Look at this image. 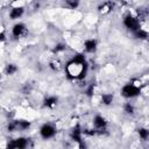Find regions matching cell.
Listing matches in <instances>:
<instances>
[{
  "instance_id": "obj_1",
  "label": "cell",
  "mask_w": 149,
  "mask_h": 149,
  "mask_svg": "<svg viewBox=\"0 0 149 149\" xmlns=\"http://www.w3.org/2000/svg\"><path fill=\"white\" fill-rule=\"evenodd\" d=\"M139 93H140V89L136 87V86H134V85H130V84L123 86V89H122V95L125 97H128V98L135 97V96L139 95Z\"/></svg>"
},
{
  "instance_id": "obj_2",
  "label": "cell",
  "mask_w": 149,
  "mask_h": 149,
  "mask_svg": "<svg viewBox=\"0 0 149 149\" xmlns=\"http://www.w3.org/2000/svg\"><path fill=\"white\" fill-rule=\"evenodd\" d=\"M125 26L130 30H139V22L133 16H127L125 19Z\"/></svg>"
},
{
  "instance_id": "obj_3",
  "label": "cell",
  "mask_w": 149,
  "mask_h": 149,
  "mask_svg": "<svg viewBox=\"0 0 149 149\" xmlns=\"http://www.w3.org/2000/svg\"><path fill=\"white\" fill-rule=\"evenodd\" d=\"M56 133V130L52 126L50 125H44L42 128H41V135L44 138V139H49L51 136H54Z\"/></svg>"
},
{
  "instance_id": "obj_4",
  "label": "cell",
  "mask_w": 149,
  "mask_h": 149,
  "mask_svg": "<svg viewBox=\"0 0 149 149\" xmlns=\"http://www.w3.org/2000/svg\"><path fill=\"white\" fill-rule=\"evenodd\" d=\"M26 147H27V140L22 139V138L8 143V148H20V149H22V148H26Z\"/></svg>"
},
{
  "instance_id": "obj_5",
  "label": "cell",
  "mask_w": 149,
  "mask_h": 149,
  "mask_svg": "<svg viewBox=\"0 0 149 149\" xmlns=\"http://www.w3.org/2000/svg\"><path fill=\"white\" fill-rule=\"evenodd\" d=\"M22 13H23L22 7H16V8L12 9V12H11V17H12V19H17L19 16L22 15Z\"/></svg>"
},
{
  "instance_id": "obj_6",
  "label": "cell",
  "mask_w": 149,
  "mask_h": 149,
  "mask_svg": "<svg viewBox=\"0 0 149 149\" xmlns=\"http://www.w3.org/2000/svg\"><path fill=\"white\" fill-rule=\"evenodd\" d=\"M95 125H96V127L101 128V127H104V126L106 125V121H105V119L101 118V117H96V118H95Z\"/></svg>"
},
{
  "instance_id": "obj_7",
  "label": "cell",
  "mask_w": 149,
  "mask_h": 149,
  "mask_svg": "<svg viewBox=\"0 0 149 149\" xmlns=\"http://www.w3.org/2000/svg\"><path fill=\"white\" fill-rule=\"evenodd\" d=\"M23 25H15L14 28H13V35L14 36H19V35H21L22 30H23Z\"/></svg>"
},
{
  "instance_id": "obj_8",
  "label": "cell",
  "mask_w": 149,
  "mask_h": 149,
  "mask_svg": "<svg viewBox=\"0 0 149 149\" xmlns=\"http://www.w3.org/2000/svg\"><path fill=\"white\" fill-rule=\"evenodd\" d=\"M85 48H86L87 51H93L96 49V41H93V40L86 41L85 42Z\"/></svg>"
},
{
  "instance_id": "obj_9",
  "label": "cell",
  "mask_w": 149,
  "mask_h": 149,
  "mask_svg": "<svg viewBox=\"0 0 149 149\" xmlns=\"http://www.w3.org/2000/svg\"><path fill=\"white\" fill-rule=\"evenodd\" d=\"M72 138L76 140V141L81 142V130H79L78 127H77L76 129H73V132H72Z\"/></svg>"
},
{
  "instance_id": "obj_10",
  "label": "cell",
  "mask_w": 149,
  "mask_h": 149,
  "mask_svg": "<svg viewBox=\"0 0 149 149\" xmlns=\"http://www.w3.org/2000/svg\"><path fill=\"white\" fill-rule=\"evenodd\" d=\"M112 99H113V97H112V95H104L103 96V103L108 105L112 103Z\"/></svg>"
},
{
  "instance_id": "obj_11",
  "label": "cell",
  "mask_w": 149,
  "mask_h": 149,
  "mask_svg": "<svg viewBox=\"0 0 149 149\" xmlns=\"http://www.w3.org/2000/svg\"><path fill=\"white\" fill-rule=\"evenodd\" d=\"M136 36L139 37V39H147V36H148V34H147V32H144V30H138V33H136Z\"/></svg>"
},
{
  "instance_id": "obj_12",
  "label": "cell",
  "mask_w": 149,
  "mask_h": 149,
  "mask_svg": "<svg viewBox=\"0 0 149 149\" xmlns=\"http://www.w3.org/2000/svg\"><path fill=\"white\" fill-rule=\"evenodd\" d=\"M29 122L28 121H19V122H16V126H19L20 128H22V129H25V128H28L29 127Z\"/></svg>"
},
{
  "instance_id": "obj_13",
  "label": "cell",
  "mask_w": 149,
  "mask_h": 149,
  "mask_svg": "<svg viewBox=\"0 0 149 149\" xmlns=\"http://www.w3.org/2000/svg\"><path fill=\"white\" fill-rule=\"evenodd\" d=\"M56 101H57V99H56V98H48L47 100H46V106H52Z\"/></svg>"
},
{
  "instance_id": "obj_14",
  "label": "cell",
  "mask_w": 149,
  "mask_h": 149,
  "mask_svg": "<svg viewBox=\"0 0 149 149\" xmlns=\"http://www.w3.org/2000/svg\"><path fill=\"white\" fill-rule=\"evenodd\" d=\"M139 133H140V136H141L142 139H147V138H148V130H147V129L142 128V129L139 130Z\"/></svg>"
},
{
  "instance_id": "obj_15",
  "label": "cell",
  "mask_w": 149,
  "mask_h": 149,
  "mask_svg": "<svg viewBox=\"0 0 149 149\" xmlns=\"http://www.w3.org/2000/svg\"><path fill=\"white\" fill-rule=\"evenodd\" d=\"M7 73H9V74H12V73H14L15 71H16V66L15 65H13V64H9L8 66H7Z\"/></svg>"
},
{
  "instance_id": "obj_16",
  "label": "cell",
  "mask_w": 149,
  "mask_h": 149,
  "mask_svg": "<svg viewBox=\"0 0 149 149\" xmlns=\"http://www.w3.org/2000/svg\"><path fill=\"white\" fill-rule=\"evenodd\" d=\"M125 109H126L127 113H133V106H130L129 104L125 106Z\"/></svg>"
},
{
  "instance_id": "obj_17",
  "label": "cell",
  "mask_w": 149,
  "mask_h": 149,
  "mask_svg": "<svg viewBox=\"0 0 149 149\" xmlns=\"http://www.w3.org/2000/svg\"><path fill=\"white\" fill-rule=\"evenodd\" d=\"M15 127H16V122H15V123H11V125L8 126V129H9V130H13Z\"/></svg>"
},
{
  "instance_id": "obj_18",
  "label": "cell",
  "mask_w": 149,
  "mask_h": 149,
  "mask_svg": "<svg viewBox=\"0 0 149 149\" xmlns=\"http://www.w3.org/2000/svg\"><path fill=\"white\" fill-rule=\"evenodd\" d=\"M62 49H63V46L60 44V46H57V48H56L55 50H56V51H58V50H62Z\"/></svg>"
}]
</instances>
